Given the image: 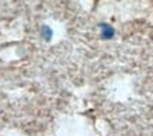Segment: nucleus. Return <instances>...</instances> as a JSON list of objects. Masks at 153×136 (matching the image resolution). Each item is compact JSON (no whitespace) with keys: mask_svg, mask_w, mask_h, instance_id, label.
<instances>
[{"mask_svg":"<svg viewBox=\"0 0 153 136\" xmlns=\"http://www.w3.org/2000/svg\"><path fill=\"white\" fill-rule=\"evenodd\" d=\"M101 35L104 38H111L114 35V28L108 24H101Z\"/></svg>","mask_w":153,"mask_h":136,"instance_id":"nucleus-1","label":"nucleus"},{"mask_svg":"<svg viewBox=\"0 0 153 136\" xmlns=\"http://www.w3.org/2000/svg\"><path fill=\"white\" fill-rule=\"evenodd\" d=\"M52 35H53V31H52L51 27H49V25H42L41 27V37L44 38V39L49 41Z\"/></svg>","mask_w":153,"mask_h":136,"instance_id":"nucleus-2","label":"nucleus"}]
</instances>
